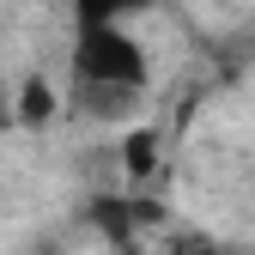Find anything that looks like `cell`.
Segmentation results:
<instances>
[{
	"label": "cell",
	"instance_id": "6da1fadb",
	"mask_svg": "<svg viewBox=\"0 0 255 255\" xmlns=\"http://www.w3.org/2000/svg\"><path fill=\"white\" fill-rule=\"evenodd\" d=\"M152 61L122 24H79L67 55V104L85 122H134L146 104Z\"/></svg>",
	"mask_w": 255,
	"mask_h": 255
},
{
	"label": "cell",
	"instance_id": "7a4b0ae2",
	"mask_svg": "<svg viewBox=\"0 0 255 255\" xmlns=\"http://www.w3.org/2000/svg\"><path fill=\"white\" fill-rule=\"evenodd\" d=\"M55 85L49 79H37V73H30V79H18V104H12V116L24 122V128H49L55 122Z\"/></svg>",
	"mask_w": 255,
	"mask_h": 255
},
{
	"label": "cell",
	"instance_id": "3957f363",
	"mask_svg": "<svg viewBox=\"0 0 255 255\" xmlns=\"http://www.w3.org/2000/svg\"><path fill=\"white\" fill-rule=\"evenodd\" d=\"M146 6H152V0H73L79 24H122V18L146 12Z\"/></svg>",
	"mask_w": 255,
	"mask_h": 255
},
{
	"label": "cell",
	"instance_id": "277c9868",
	"mask_svg": "<svg viewBox=\"0 0 255 255\" xmlns=\"http://www.w3.org/2000/svg\"><path fill=\"white\" fill-rule=\"evenodd\" d=\"M176 255H243V249H231V243H213V237H188V243H176Z\"/></svg>",
	"mask_w": 255,
	"mask_h": 255
}]
</instances>
